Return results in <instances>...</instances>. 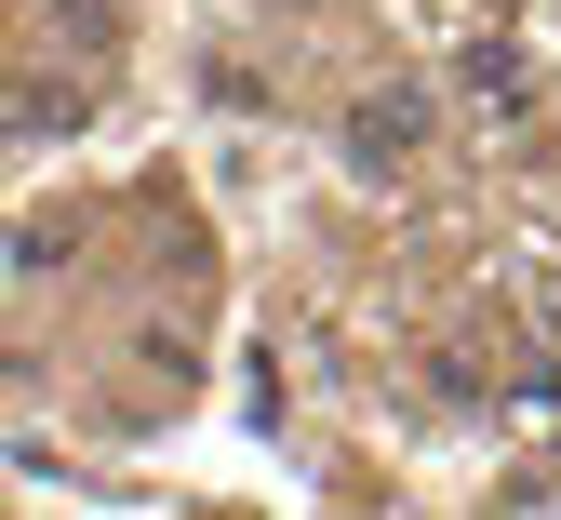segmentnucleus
I'll list each match as a JSON object with an SVG mask.
<instances>
[{"label": "nucleus", "mask_w": 561, "mask_h": 520, "mask_svg": "<svg viewBox=\"0 0 561 520\" xmlns=\"http://www.w3.org/2000/svg\"><path fill=\"white\" fill-rule=\"evenodd\" d=\"M455 94H468L481 120H535V67L508 54V27H495V41H468V54H455Z\"/></svg>", "instance_id": "obj_2"}, {"label": "nucleus", "mask_w": 561, "mask_h": 520, "mask_svg": "<svg viewBox=\"0 0 561 520\" xmlns=\"http://www.w3.org/2000/svg\"><path fill=\"white\" fill-rule=\"evenodd\" d=\"M81 107H94L81 81H41V67L14 81V134H27V147H54V134H81Z\"/></svg>", "instance_id": "obj_3"}, {"label": "nucleus", "mask_w": 561, "mask_h": 520, "mask_svg": "<svg viewBox=\"0 0 561 520\" xmlns=\"http://www.w3.org/2000/svg\"><path fill=\"white\" fill-rule=\"evenodd\" d=\"M41 14H54V41H81L94 67L121 54V0H41Z\"/></svg>", "instance_id": "obj_5"}, {"label": "nucleus", "mask_w": 561, "mask_h": 520, "mask_svg": "<svg viewBox=\"0 0 561 520\" xmlns=\"http://www.w3.org/2000/svg\"><path fill=\"white\" fill-rule=\"evenodd\" d=\"M334 147H347V174H362V187H388L414 147H428V81H375L362 107L334 120Z\"/></svg>", "instance_id": "obj_1"}, {"label": "nucleus", "mask_w": 561, "mask_h": 520, "mask_svg": "<svg viewBox=\"0 0 561 520\" xmlns=\"http://www.w3.org/2000/svg\"><path fill=\"white\" fill-rule=\"evenodd\" d=\"M67 254H81V228H67V213H27V228H14V293H41Z\"/></svg>", "instance_id": "obj_4"}, {"label": "nucleus", "mask_w": 561, "mask_h": 520, "mask_svg": "<svg viewBox=\"0 0 561 520\" xmlns=\"http://www.w3.org/2000/svg\"><path fill=\"white\" fill-rule=\"evenodd\" d=\"M254 14H308V0H254Z\"/></svg>", "instance_id": "obj_7"}, {"label": "nucleus", "mask_w": 561, "mask_h": 520, "mask_svg": "<svg viewBox=\"0 0 561 520\" xmlns=\"http://www.w3.org/2000/svg\"><path fill=\"white\" fill-rule=\"evenodd\" d=\"M428 388H442L455 414H495V374H481V360H468V347H428Z\"/></svg>", "instance_id": "obj_6"}]
</instances>
